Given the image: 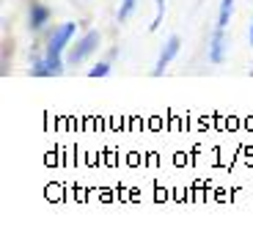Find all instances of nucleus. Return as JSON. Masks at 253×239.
<instances>
[{"label":"nucleus","instance_id":"1","mask_svg":"<svg viewBox=\"0 0 253 239\" xmlns=\"http://www.w3.org/2000/svg\"><path fill=\"white\" fill-rule=\"evenodd\" d=\"M99 47H102V33L99 31L83 33L77 41H72V44H69V50H66V66H77V63L88 61Z\"/></svg>","mask_w":253,"mask_h":239},{"label":"nucleus","instance_id":"2","mask_svg":"<svg viewBox=\"0 0 253 239\" xmlns=\"http://www.w3.org/2000/svg\"><path fill=\"white\" fill-rule=\"evenodd\" d=\"M179 50H182V39H179L176 33L165 39V41H163V47H160V55H157V63H154L152 75H154V77H160V75H163V72H165V69H168V66L173 63V58L179 55Z\"/></svg>","mask_w":253,"mask_h":239},{"label":"nucleus","instance_id":"3","mask_svg":"<svg viewBox=\"0 0 253 239\" xmlns=\"http://www.w3.org/2000/svg\"><path fill=\"white\" fill-rule=\"evenodd\" d=\"M226 52H228V33H226V28L215 25V31L209 36V44H207V61L217 66V63L226 61Z\"/></svg>","mask_w":253,"mask_h":239},{"label":"nucleus","instance_id":"4","mask_svg":"<svg viewBox=\"0 0 253 239\" xmlns=\"http://www.w3.org/2000/svg\"><path fill=\"white\" fill-rule=\"evenodd\" d=\"M50 19H52L50 6H44V3H31V11H28V28L31 31H42Z\"/></svg>","mask_w":253,"mask_h":239},{"label":"nucleus","instance_id":"5","mask_svg":"<svg viewBox=\"0 0 253 239\" xmlns=\"http://www.w3.org/2000/svg\"><path fill=\"white\" fill-rule=\"evenodd\" d=\"M231 14H234V0H220V8H217L215 25H217V28H228V22H231Z\"/></svg>","mask_w":253,"mask_h":239},{"label":"nucleus","instance_id":"6","mask_svg":"<svg viewBox=\"0 0 253 239\" xmlns=\"http://www.w3.org/2000/svg\"><path fill=\"white\" fill-rule=\"evenodd\" d=\"M110 72H113V61H110V58H105V61H96L94 66H91V69H88V77L99 80V77H108Z\"/></svg>","mask_w":253,"mask_h":239},{"label":"nucleus","instance_id":"7","mask_svg":"<svg viewBox=\"0 0 253 239\" xmlns=\"http://www.w3.org/2000/svg\"><path fill=\"white\" fill-rule=\"evenodd\" d=\"M135 8H138V0H121L119 11H116V19H119V22H126V19L135 14Z\"/></svg>","mask_w":253,"mask_h":239},{"label":"nucleus","instance_id":"8","mask_svg":"<svg viewBox=\"0 0 253 239\" xmlns=\"http://www.w3.org/2000/svg\"><path fill=\"white\" fill-rule=\"evenodd\" d=\"M165 3H168V0H157V17H154L152 25H149L152 31H157V28L163 25V19H165Z\"/></svg>","mask_w":253,"mask_h":239},{"label":"nucleus","instance_id":"9","mask_svg":"<svg viewBox=\"0 0 253 239\" xmlns=\"http://www.w3.org/2000/svg\"><path fill=\"white\" fill-rule=\"evenodd\" d=\"M248 41H251V47H253V19H251V25H248Z\"/></svg>","mask_w":253,"mask_h":239},{"label":"nucleus","instance_id":"10","mask_svg":"<svg viewBox=\"0 0 253 239\" xmlns=\"http://www.w3.org/2000/svg\"><path fill=\"white\" fill-rule=\"evenodd\" d=\"M251 77H253V69H251Z\"/></svg>","mask_w":253,"mask_h":239},{"label":"nucleus","instance_id":"11","mask_svg":"<svg viewBox=\"0 0 253 239\" xmlns=\"http://www.w3.org/2000/svg\"><path fill=\"white\" fill-rule=\"evenodd\" d=\"M80 3H85V0H80Z\"/></svg>","mask_w":253,"mask_h":239}]
</instances>
